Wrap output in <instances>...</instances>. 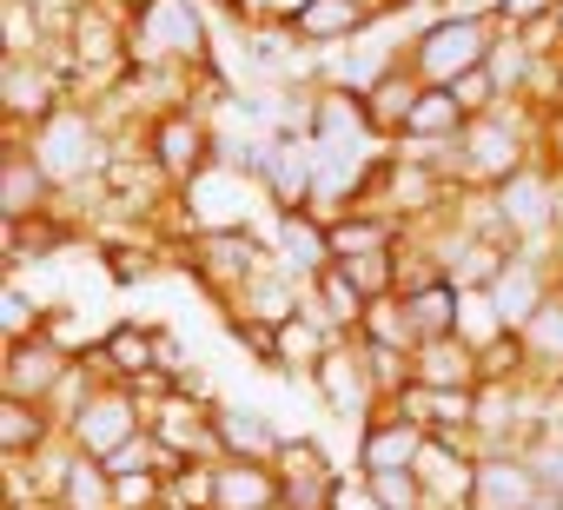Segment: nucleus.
Returning <instances> with one entry per match:
<instances>
[{
  "instance_id": "obj_9",
  "label": "nucleus",
  "mask_w": 563,
  "mask_h": 510,
  "mask_svg": "<svg viewBox=\"0 0 563 510\" xmlns=\"http://www.w3.org/2000/svg\"><path fill=\"white\" fill-rule=\"evenodd\" d=\"M306 385H312V398L325 404V418H345L352 431H358V424H365V418H372V411L385 404V398L372 391V378H365V365H358L352 339H339V345H332V352L319 358V372H312Z\"/></svg>"
},
{
  "instance_id": "obj_20",
  "label": "nucleus",
  "mask_w": 563,
  "mask_h": 510,
  "mask_svg": "<svg viewBox=\"0 0 563 510\" xmlns=\"http://www.w3.org/2000/svg\"><path fill=\"white\" fill-rule=\"evenodd\" d=\"M306 306L339 332V339H352V332H365V312H372V299L352 286V273L345 266H332V273H319L312 286H306Z\"/></svg>"
},
{
  "instance_id": "obj_6",
  "label": "nucleus",
  "mask_w": 563,
  "mask_h": 510,
  "mask_svg": "<svg viewBox=\"0 0 563 510\" xmlns=\"http://www.w3.org/2000/svg\"><path fill=\"white\" fill-rule=\"evenodd\" d=\"M272 470H278V484H286V503H278V510H339L345 477H339L332 451H325L312 431H286Z\"/></svg>"
},
{
  "instance_id": "obj_32",
  "label": "nucleus",
  "mask_w": 563,
  "mask_h": 510,
  "mask_svg": "<svg viewBox=\"0 0 563 510\" xmlns=\"http://www.w3.org/2000/svg\"><path fill=\"white\" fill-rule=\"evenodd\" d=\"M451 93H457V107H464L471 120H484V113H497V107H504V87H497L490 60H484V67H471L464 80H451Z\"/></svg>"
},
{
  "instance_id": "obj_36",
  "label": "nucleus",
  "mask_w": 563,
  "mask_h": 510,
  "mask_svg": "<svg viewBox=\"0 0 563 510\" xmlns=\"http://www.w3.org/2000/svg\"><path fill=\"white\" fill-rule=\"evenodd\" d=\"M391 8V21H431V14H444V0H385Z\"/></svg>"
},
{
  "instance_id": "obj_12",
  "label": "nucleus",
  "mask_w": 563,
  "mask_h": 510,
  "mask_svg": "<svg viewBox=\"0 0 563 510\" xmlns=\"http://www.w3.org/2000/svg\"><path fill=\"white\" fill-rule=\"evenodd\" d=\"M424 444H431V431H424L411 411H398V404H378V411L358 424V444H352V457H358V470H411V464L424 457Z\"/></svg>"
},
{
  "instance_id": "obj_39",
  "label": "nucleus",
  "mask_w": 563,
  "mask_h": 510,
  "mask_svg": "<svg viewBox=\"0 0 563 510\" xmlns=\"http://www.w3.org/2000/svg\"><path fill=\"white\" fill-rule=\"evenodd\" d=\"M41 510H60V503H41Z\"/></svg>"
},
{
  "instance_id": "obj_11",
  "label": "nucleus",
  "mask_w": 563,
  "mask_h": 510,
  "mask_svg": "<svg viewBox=\"0 0 563 510\" xmlns=\"http://www.w3.org/2000/svg\"><path fill=\"white\" fill-rule=\"evenodd\" d=\"M47 212H60V186H54V173L34 159L27 140H8V153H0V225L47 219Z\"/></svg>"
},
{
  "instance_id": "obj_4",
  "label": "nucleus",
  "mask_w": 563,
  "mask_h": 510,
  "mask_svg": "<svg viewBox=\"0 0 563 510\" xmlns=\"http://www.w3.org/2000/svg\"><path fill=\"white\" fill-rule=\"evenodd\" d=\"M146 153H153V166L186 192L192 179H206V173L219 166V120L199 113V107L153 113V120H146Z\"/></svg>"
},
{
  "instance_id": "obj_3",
  "label": "nucleus",
  "mask_w": 563,
  "mask_h": 510,
  "mask_svg": "<svg viewBox=\"0 0 563 510\" xmlns=\"http://www.w3.org/2000/svg\"><path fill=\"white\" fill-rule=\"evenodd\" d=\"M67 100H74V87L47 54H0V126H8V140H27Z\"/></svg>"
},
{
  "instance_id": "obj_31",
  "label": "nucleus",
  "mask_w": 563,
  "mask_h": 510,
  "mask_svg": "<svg viewBox=\"0 0 563 510\" xmlns=\"http://www.w3.org/2000/svg\"><path fill=\"white\" fill-rule=\"evenodd\" d=\"M345 273H352V286L365 292V299H391L398 292V245L391 252H365V259H339Z\"/></svg>"
},
{
  "instance_id": "obj_33",
  "label": "nucleus",
  "mask_w": 563,
  "mask_h": 510,
  "mask_svg": "<svg viewBox=\"0 0 563 510\" xmlns=\"http://www.w3.org/2000/svg\"><path fill=\"white\" fill-rule=\"evenodd\" d=\"M113 510H166V470L113 477Z\"/></svg>"
},
{
  "instance_id": "obj_23",
  "label": "nucleus",
  "mask_w": 563,
  "mask_h": 510,
  "mask_svg": "<svg viewBox=\"0 0 563 510\" xmlns=\"http://www.w3.org/2000/svg\"><path fill=\"white\" fill-rule=\"evenodd\" d=\"M60 437L54 411L47 404H27V398H0V457H34Z\"/></svg>"
},
{
  "instance_id": "obj_34",
  "label": "nucleus",
  "mask_w": 563,
  "mask_h": 510,
  "mask_svg": "<svg viewBox=\"0 0 563 510\" xmlns=\"http://www.w3.org/2000/svg\"><path fill=\"white\" fill-rule=\"evenodd\" d=\"M550 14H556V0H497L490 21H497L504 34H523V27H537V21H550Z\"/></svg>"
},
{
  "instance_id": "obj_10",
  "label": "nucleus",
  "mask_w": 563,
  "mask_h": 510,
  "mask_svg": "<svg viewBox=\"0 0 563 510\" xmlns=\"http://www.w3.org/2000/svg\"><path fill=\"white\" fill-rule=\"evenodd\" d=\"M140 431H146V418H140L133 391H126V385H100V391L87 398V411H80V418L67 424V444L107 464V457H113V451H120L126 437H140Z\"/></svg>"
},
{
  "instance_id": "obj_30",
  "label": "nucleus",
  "mask_w": 563,
  "mask_h": 510,
  "mask_svg": "<svg viewBox=\"0 0 563 510\" xmlns=\"http://www.w3.org/2000/svg\"><path fill=\"white\" fill-rule=\"evenodd\" d=\"M225 332H232V345H239L252 365L278 372V325H272V319H252V312H225Z\"/></svg>"
},
{
  "instance_id": "obj_38",
  "label": "nucleus",
  "mask_w": 563,
  "mask_h": 510,
  "mask_svg": "<svg viewBox=\"0 0 563 510\" xmlns=\"http://www.w3.org/2000/svg\"><path fill=\"white\" fill-rule=\"evenodd\" d=\"M556 27H563V0H556Z\"/></svg>"
},
{
  "instance_id": "obj_13",
  "label": "nucleus",
  "mask_w": 563,
  "mask_h": 510,
  "mask_svg": "<svg viewBox=\"0 0 563 510\" xmlns=\"http://www.w3.org/2000/svg\"><path fill=\"white\" fill-rule=\"evenodd\" d=\"M550 292H556V252H530V245L510 252V266H504L497 286H490V299H497V312H504L510 332H523V325L543 312Z\"/></svg>"
},
{
  "instance_id": "obj_29",
  "label": "nucleus",
  "mask_w": 563,
  "mask_h": 510,
  "mask_svg": "<svg viewBox=\"0 0 563 510\" xmlns=\"http://www.w3.org/2000/svg\"><path fill=\"white\" fill-rule=\"evenodd\" d=\"M166 503L212 510L219 503V464H179V470H166Z\"/></svg>"
},
{
  "instance_id": "obj_8",
  "label": "nucleus",
  "mask_w": 563,
  "mask_h": 510,
  "mask_svg": "<svg viewBox=\"0 0 563 510\" xmlns=\"http://www.w3.org/2000/svg\"><path fill=\"white\" fill-rule=\"evenodd\" d=\"M80 352H67L54 332H34V339H8L0 352V398H27V404H47L54 385L74 372Z\"/></svg>"
},
{
  "instance_id": "obj_19",
  "label": "nucleus",
  "mask_w": 563,
  "mask_h": 510,
  "mask_svg": "<svg viewBox=\"0 0 563 510\" xmlns=\"http://www.w3.org/2000/svg\"><path fill=\"white\" fill-rule=\"evenodd\" d=\"M100 352H107L113 385H133V378L159 372V325H146V319H120V325H107Z\"/></svg>"
},
{
  "instance_id": "obj_26",
  "label": "nucleus",
  "mask_w": 563,
  "mask_h": 510,
  "mask_svg": "<svg viewBox=\"0 0 563 510\" xmlns=\"http://www.w3.org/2000/svg\"><path fill=\"white\" fill-rule=\"evenodd\" d=\"M358 490L372 510H424V477L418 470H358Z\"/></svg>"
},
{
  "instance_id": "obj_17",
  "label": "nucleus",
  "mask_w": 563,
  "mask_h": 510,
  "mask_svg": "<svg viewBox=\"0 0 563 510\" xmlns=\"http://www.w3.org/2000/svg\"><path fill=\"white\" fill-rule=\"evenodd\" d=\"M278 503H286V484H278L272 464L219 457V503L212 510H278Z\"/></svg>"
},
{
  "instance_id": "obj_15",
  "label": "nucleus",
  "mask_w": 563,
  "mask_h": 510,
  "mask_svg": "<svg viewBox=\"0 0 563 510\" xmlns=\"http://www.w3.org/2000/svg\"><path fill=\"white\" fill-rule=\"evenodd\" d=\"M537 497H543V477H537L530 451H484L477 457L471 510H530Z\"/></svg>"
},
{
  "instance_id": "obj_7",
  "label": "nucleus",
  "mask_w": 563,
  "mask_h": 510,
  "mask_svg": "<svg viewBox=\"0 0 563 510\" xmlns=\"http://www.w3.org/2000/svg\"><path fill=\"white\" fill-rule=\"evenodd\" d=\"M265 245H272V259L286 266L299 286H312L319 273H332V266H339V252H332V219H325V212H312V206H278V212H272Z\"/></svg>"
},
{
  "instance_id": "obj_21",
  "label": "nucleus",
  "mask_w": 563,
  "mask_h": 510,
  "mask_svg": "<svg viewBox=\"0 0 563 510\" xmlns=\"http://www.w3.org/2000/svg\"><path fill=\"white\" fill-rule=\"evenodd\" d=\"M457 299H464V286H451V279H424V286L398 292V306H405V319H411V339H418V345L451 339V332H457Z\"/></svg>"
},
{
  "instance_id": "obj_14",
  "label": "nucleus",
  "mask_w": 563,
  "mask_h": 510,
  "mask_svg": "<svg viewBox=\"0 0 563 510\" xmlns=\"http://www.w3.org/2000/svg\"><path fill=\"white\" fill-rule=\"evenodd\" d=\"M418 93H424V80L405 67V54L358 93V107H365V133L378 140V146H398L405 140V126H411V107H418Z\"/></svg>"
},
{
  "instance_id": "obj_5",
  "label": "nucleus",
  "mask_w": 563,
  "mask_h": 510,
  "mask_svg": "<svg viewBox=\"0 0 563 510\" xmlns=\"http://www.w3.org/2000/svg\"><path fill=\"white\" fill-rule=\"evenodd\" d=\"M278 21H286L292 47H306V54H339V47L378 34V27L391 21V8H385V0H292Z\"/></svg>"
},
{
  "instance_id": "obj_24",
  "label": "nucleus",
  "mask_w": 563,
  "mask_h": 510,
  "mask_svg": "<svg viewBox=\"0 0 563 510\" xmlns=\"http://www.w3.org/2000/svg\"><path fill=\"white\" fill-rule=\"evenodd\" d=\"M523 352H530V372L537 385H556L563 378V286L543 299V312L523 325Z\"/></svg>"
},
{
  "instance_id": "obj_28",
  "label": "nucleus",
  "mask_w": 563,
  "mask_h": 510,
  "mask_svg": "<svg viewBox=\"0 0 563 510\" xmlns=\"http://www.w3.org/2000/svg\"><path fill=\"white\" fill-rule=\"evenodd\" d=\"M504 332H510V325H504V312H497L490 292H464V299H457V339H464V345L484 352V345H497Z\"/></svg>"
},
{
  "instance_id": "obj_18",
  "label": "nucleus",
  "mask_w": 563,
  "mask_h": 510,
  "mask_svg": "<svg viewBox=\"0 0 563 510\" xmlns=\"http://www.w3.org/2000/svg\"><path fill=\"white\" fill-rule=\"evenodd\" d=\"M332 345H339V332L312 306H299L292 319H278V372H286V378H312Z\"/></svg>"
},
{
  "instance_id": "obj_40",
  "label": "nucleus",
  "mask_w": 563,
  "mask_h": 510,
  "mask_svg": "<svg viewBox=\"0 0 563 510\" xmlns=\"http://www.w3.org/2000/svg\"><path fill=\"white\" fill-rule=\"evenodd\" d=\"M166 510H179V503H166Z\"/></svg>"
},
{
  "instance_id": "obj_25",
  "label": "nucleus",
  "mask_w": 563,
  "mask_h": 510,
  "mask_svg": "<svg viewBox=\"0 0 563 510\" xmlns=\"http://www.w3.org/2000/svg\"><path fill=\"white\" fill-rule=\"evenodd\" d=\"M60 510H113V470L100 464V457H87V451H74V464H67V477H60V497H54Z\"/></svg>"
},
{
  "instance_id": "obj_27",
  "label": "nucleus",
  "mask_w": 563,
  "mask_h": 510,
  "mask_svg": "<svg viewBox=\"0 0 563 510\" xmlns=\"http://www.w3.org/2000/svg\"><path fill=\"white\" fill-rule=\"evenodd\" d=\"M47 319H54V306H41L21 286V273H8V292H0V325H8V339H34V332H47Z\"/></svg>"
},
{
  "instance_id": "obj_22",
  "label": "nucleus",
  "mask_w": 563,
  "mask_h": 510,
  "mask_svg": "<svg viewBox=\"0 0 563 510\" xmlns=\"http://www.w3.org/2000/svg\"><path fill=\"white\" fill-rule=\"evenodd\" d=\"M418 385H431V391H477V345H464L457 332L418 345Z\"/></svg>"
},
{
  "instance_id": "obj_35",
  "label": "nucleus",
  "mask_w": 563,
  "mask_h": 510,
  "mask_svg": "<svg viewBox=\"0 0 563 510\" xmlns=\"http://www.w3.org/2000/svg\"><path fill=\"white\" fill-rule=\"evenodd\" d=\"M537 159L563 179V107H550V113H537Z\"/></svg>"
},
{
  "instance_id": "obj_16",
  "label": "nucleus",
  "mask_w": 563,
  "mask_h": 510,
  "mask_svg": "<svg viewBox=\"0 0 563 510\" xmlns=\"http://www.w3.org/2000/svg\"><path fill=\"white\" fill-rule=\"evenodd\" d=\"M212 431H219V451L225 457H252V464H272L278 444H286V431H278L258 404H219L212 411Z\"/></svg>"
},
{
  "instance_id": "obj_1",
  "label": "nucleus",
  "mask_w": 563,
  "mask_h": 510,
  "mask_svg": "<svg viewBox=\"0 0 563 510\" xmlns=\"http://www.w3.org/2000/svg\"><path fill=\"white\" fill-rule=\"evenodd\" d=\"M537 159V113L523 107V100H504L497 113H484V120H471L451 146H444V159H438V173L457 186V192H497L517 166H530Z\"/></svg>"
},
{
  "instance_id": "obj_37",
  "label": "nucleus",
  "mask_w": 563,
  "mask_h": 510,
  "mask_svg": "<svg viewBox=\"0 0 563 510\" xmlns=\"http://www.w3.org/2000/svg\"><path fill=\"white\" fill-rule=\"evenodd\" d=\"M206 8H212V14H225V21H239V14H245V0H206Z\"/></svg>"
},
{
  "instance_id": "obj_2",
  "label": "nucleus",
  "mask_w": 563,
  "mask_h": 510,
  "mask_svg": "<svg viewBox=\"0 0 563 510\" xmlns=\"http://www.w3.org/2000/svg\"><path fill=\"white\" fill-rule=\"evenodd\" d=\"M497 41H504V27H497L490 14H431V21H418V27L398 41V54H405V67H411L424 87H451V80H464L471 67H484V60L497 54Z\"/></svg>"
}]
</instances>
